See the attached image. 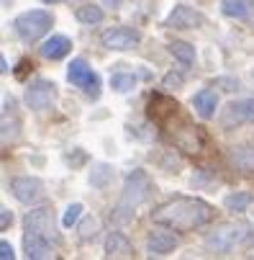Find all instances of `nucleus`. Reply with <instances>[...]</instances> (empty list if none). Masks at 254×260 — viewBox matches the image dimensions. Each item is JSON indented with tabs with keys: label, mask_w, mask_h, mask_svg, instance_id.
Here are the masks:
<instances>
[{
	"label": "nucleus",
	"mask_w": 254,
	"mask_h": 260,
	"mask_svg": "<svg viewBox=\"0 0 254 260\" xmlns=\"http://www.w3.org/2000/svg\"><path fill=\"white\" fill-rule=\"evenodd\" d=\"M213 219H216V209L210 204H205L203 199H193V196H175L152 211L154 224L175 230V232L200 230V227L210 224Z\"/></svg>",
	"instance_id": "f257e3e1"
},
{
	"label": "nucleus",
	"mask_w": 254,
	"mask_h": 260,
	"mask_svg": "<svg viewBox=\"0 0 254 260\" xmlns=\"http://www.w3.org/2000/svg\"><path fill=\"white\" fill-rule=\"evenodd\" d=\"M246 232L249 230L244 224H221L205 237V247L213 255H229L236 245H241L246 240Z\"/></svg>",
	"instance_id": "f03ea898"
},
{
	"label": "nucleus",
	"mask_w": 254,
	"mask_h": 260,
	"mask_svg": "<svg viewBox=\"0 0 254 260\" xmlns=\"http://www.w3.org/2000/svg\"><path fill=\"white\" fill-rule=\"evenodd\" d=\"M13 28H16V34L21 36L23 42H36L52 28V13H47L41 8L26 11V13H21L13 21Z\"/></svg>",
	"instance_id": "7ed1b4c3"
},
{
	"label": "nucleus",
	"mask_w": 254,
	"mask_h": 260,
	"mask_svg": "<svg viewBox=\"0 0 254 260\" xmlns=\"http://www.w3.org/2000/svg\"><path fill=\"white\" fill-rule=\"evenodd\" d=\"M154 191V185L149 180V175L144 170H134L129 178H126V185H123V199H121V206L126 209H136L139 204H144Z\"/></svg>",
	"instance_id": "20e7f679"
},
{
	"label": "nucleus",
	"mask_w": 254,
	"mask_h": 260,
	"mask_svg": "<svg viewBox=\"0 0 254 260\" xmlns=\"http://www.w3.org/2000/svg\"><path fill=\"white\" fill-rule=\"evenodd\" d=\"M241 124H254V98H241V101H231L219 116V126L221 129H236Z\"/></svg>",
	"instance_id": "39448f33"
},
{
	"label": "nucleus",
	"mask_w": 254,
	"mask_h": 260,
	"mask_svg": "<svg viewBox=\"0 0 254 260\" xmlns=\"http://www.w3.org/2000/svg\"><path fill=\"white\" fill-rule=\"evenodd\" d=\"M67 80L75 85V88H82L90 98H98L100 95V80L93 72V67L85 62V59H72L69 67H67Z\"/></svg>",
	"instance_id": "423d86ee"
},
{
	"label": "nucleus",
	"mask_w": 254,
	"mask_h": 260,
	"mask_svg": "<svg viewBox=\"0 0 254 260\" xmlns=\"http://www.w3.org/2000/svg\"><path fill=\"white\" fill-rule=\"evenodd\" d=\"M100 42L105 49H113V52H126L134 49L141 42V34L131 26H116V28H108L100 34Z\"/></svg>",
	"instance_id": "0eeeda50"
},
{
	"label": "nucleus",
	"mask_w": 254,
	"mask_h": 260,
	"mask_svg": "<svg viewBox=\"0 0 254 260\" xmlns=\"http://www.w3.org/2000/svg\"><path fill=\"white\" fill-rule=\"evenodd\" d=\"M57 101V85L49 80H36L26 88V103L31 111H47Z\"/></svg>",
	"instance_id": "6e6552de"
},
{
	"label": "nucleus",
	"mask_w": 254,
	"mask_h": 260,
	"mask_svg": "<svg viewBox=\"0 0 254 260\" xmlns=\"http://www.w3.org/2000/svg\"><path fill=\"white\" fill-rule=\"evenodd\" d=\"M11 193L21 204H36L44 196V183L33 175H18V178L11 180Z\"/></svg>",
	"instance_id": "1a4fd4ad"
},
{
	"label": "nucleus",
	"mask_w": 254,
	"mask_h": 260,
	"mask_svg": "<svg viewBox=\"0 0 254 260\" xmlns=\"http://www.w3.org/2000/svg\"><path fill=\"white\" fill-rule=\"evenodd\" d=\"M205 23V16L190 6H175L164 21L167 28H200Z\"/></svg>",
	"instance_id": "9d476101"
},
{
	"label": "nucleus",
	"mask_w": 254,
	"mask_h": 260,
	"mask_svg": "<svg viewBox=\"0 0 254 260\" xmlns=\"http://www.w3.org/2000/svg\"><path fill=\"white\" fill-rule=\"evenodd\" d=\"M23 224H26V230H31V232H41V235H47L52 242H59V235H57V230H54V219H52V211H49V209H33V211H28L26 219H23Z\"/></svg>",
	"instance_id": "9b49d317"
},
{
	"label": "nucleus",
	"mask_w": 254,
	"mask_h": 260,
	"mask_svg": "<svg viewBox=\"0 0 254 260\" xmlns=\"http://www.w3.org/2000/svg\"><path fill=\"white\" fill-rule=\"evenodd\" d=\"M205 142H208V137L203 134L200 126H183V129L175 134V144L183 152H188V155H198L203 147H205Z\"/></svg>",
	"instance_id": "f8f14e48"
},
{
	"label": "nucleus",
	"mask_w": 254,
	"mask_h": 260,
	"mask_svg": "<svg viewBox=\"0 0 254 260\" xmlns=\"http://www.w3.org/2000/svg\"><path fill=\"white\" fill-rule=\"evenodd\" d=\"M23 252L28 260H41V257H49L52 255V240L41 232H31L26 230L23 235Z\"/></svg>",
	"instance_id": "ddd939ff"
},
{
	"label": "nucleus",
	"mask_w": 254,
	"mask_h": 260,
	"mask_svg": "<svg viewBox=\"0 0 254 260\" xmlns=\"http://www.w3.org/2000/svg\"><path fill=\"white\" fill-rule=\"evenodd\" d=\"M177 114V103L167 95H152L149 101V116L157 124H167V119H172Z\"/></svg>",
	"instance_id": "4468645a"
},
{
	"label": "nucleus",
	"mask_w": 254,
	"mask_h": 260,
	"mask_svg": "<svg viewBox=\"0 0 254 260\" xmlns=\"http://www.w3.org/2000/svg\"><path fill=\"white\" fill-rule=\"evenodd\" d=\"M175 247H177V237H175L172 232L157 230V232H152V235L147 237V252H149V255H167V252H172Z\"/></svg>",
	"instance_id": "2eb2a0df"
},
{
	"label": "nucleus",
	"mask_w": 254,
	"mask_h": 260,
	"mask_svg": "<svg viewBox=\"0 0 254 260\" xmlns=\"http://www.w3.org/2000/svg\"><path fill=\"white\" fill-rule=\"evenodd\" d=\"M69 49H72V42L67 39V36H62V34H57V36H52V39H47L44 44H41V57L44 59H62V57H67L69 54Z\"/></svg>",
	"instance_id": "dca6fc26"
},
{
	"label": "nucleus",
	"mask_w": 254,
	"mask_h": 260,
	"mask_svg": "<svg viewBox=\"0 0 254 260\" xmlns=\"http://www.w3.org/2000/svg\"><path fill=\"white\" fill-rule=\"evenodd\" d=\"M105 255L108 257H131L134 255V247H131V242H129L126 235L111 232V235L105 237Z\"/></svg>",
	"instance_id": "f3484780"
},
{
	"label": "nucleus",
	"mask_w": 254,
	"mask_h": 260,
	"mask_svg": "<svg viewBox=\"0 0 254 260\" xmlns=\"http://www.w3.org/2000/svg\"><path fill=\"white\" fill-rule=\"evenodd\" d=\"M216 106H219V95H216L210 88H205V90L193 95V108L198 111L200 119H210L216 114Z\"/></svg>",
	"instance_id": "a211bd4d"
},
{
	"label": "nucleus",
	"mask_w": 254,
	"mask_h": 260,
	"mask_svg": "<svg viewBox=\"0 0 254 260\" xmlns=\"http://www.w3.org/2000/svg\"><path fill=\"white\" fill-rule=\"evenodd\" d=\"M221 11L229 18H246L251 13V0H224Z\"/></svg>",
	"instance_id": "6ab92c4d"
},
{
	"label": "nucleus",
	"mask_w": 254,
	"mask_h": 260,
	"mask_svg": "<svg viewBox=\"0 0 254 260\" xmlns=\"http://www.w3.org/2000/svg\"><path fill=\"white\" fill-rule=\"evenodd\" d=\"M170 52L175 54V59H180L183 64H193L195 62V47H190L188 42H172Z\"/></svg>",
	"instance_id": "aec40b11"
},
{
	"label": "nucleus",
	"mask_w": 254,
	"mask_h": 260,
	"mask_svg": "<svg viewBox=\"0 0 254 260\" xmlns=\"http://www.w3.org/2000/svg\"><path fill=\"white\" fill-rule=\"evenodd\" d=\"M134 85H136V78L131 72H113L111 75V88L118 93H129V90H134Z\"/></svg>",
	"instance_id": "412c9836"
},
{
	"label": "nucleus",
	"mask_w": 254,
	"mask_h": 260,
	"mask_svg": "<svg viewBox=\"0 0 254 260\" xmlns=\"http://www.w3.org/2000/svg\"><path fill=\"white\" fill-rule=\"evenodd\" d=\"M75 16H77V21H82V23H88V26L103 21V11H100L98 6H80V8L75 11Z\"/></svg>",
	"instance_id": "4be33fe9"
},
{
	"label": "nucleus",
	"mask_w": 254,
	"mask_h": 260,
	"mask_svg": "<svg viewBox=\"0 0 254 260\" xmlns=\"http://www.w3.org/2000/svg\"><path fill=\"white\" fill-rule=\"evenodd\" d=\"M251 204V196L249 193H231L224 199V206L229 211H246V206Z\"/></svg>",
	"instance_id": "5701e85b"
},
{
	"label": "nucleus",
	"mask_w": 254,
	"mask_h": 260,
	"mask_svg": "<svg viewBox=\"0 0 254 260\" xmlns=\"http://www.w3.org/2000/svg\"><path fill=\"white\" fill-rule=\"evenodd\" d=\"M111 175H113V170L108 168V165H98V168L93 170V175H90V183L95 185V188H103V185L111 180Z\"/></svg>",
	"instance_id": "b1692460"
},
{
	"label": "nucleus",
	"mask_w": 254,
	"mask_h": 260,
	"mask_svg": "<svg viewBox=\"0 0 254 260\" xmlns=\"http://www.w3.org/2000/svg\"><path fill=\"white\" fill-rule=\"evenodd\" d=\"M82 216V204H69L64 216H62V224L64 227H72V224H77V219Z\"/></svg>",
	"instance_id": "393cba45"
},
{
	"label": "nucleus",
	"mask_w": 254,
	"mask_h": 260,
	"mask_svg": "<svg viewBox=\"0 0 254 260\" xmlns=\"http://www.w3.org/2000/svg\"><path fill=\"white\" fill-rule=\"evenodd\" d=\"M80 232H82V240H90V237H95V232H98V219H88L85 224L80 227Z\"/></svg>",
	"instance_id": "a878e982"
},
{
	"label": "nucleus",
	"mask_w": 254,
	"mask_h": 260,
	"mask_svg": "<svg viewBox=\"0 0 254 260\" xmlns=\"http://www.w3.org/2000/svg\"><path fill=\"white\" fill-rule=\"evenodd\" d=\"M180 85H183V75L180 72H170L164 78V88H180Z\"/></svg>",
	"instance_id": "bb28decb"
},
{
	"label": "nucleus",
	"mask_w": 254,
	"mask_h": 260,
	"mask_svg": "<svg viewBox=\"0 0 254 260\" xmlns=\"http://www.w3.org/2000/svg\"><path fill=\"white\" fill-rule=\"evenodd\" d=\"M0 257H3V260H13L16 257V252H13V247H11V242H0Z\"/></svg>",
	"instance_id": "cd10ccee"
},
{
	"label": "nucleus",
	"mask_w": 254,
	"mask_h": 260,
	"mask_svg": "<svg viewBox=\"0 0 254 260\" xmlns=\"http://www.w3.org/2000/svg\"><path fill=\"white\" fill-rule=\"evenodd\" d=\"M13 221V216H11V211L8 209H0V230H8V224Z\"/></svg>",
	"instance_id": "c85d7f7f"
},
{
	"label": "nucleus",
	"mask_w": 254,
	"mask_h": 260,
	"mask_svg": "<svg viewBox=\"0 0 254 260\" xmlns=\"http://www.w3.org/2000/svg\"><path fill=\"white\" fill-rule=\"evenodd\" d=\"M0 72H3V75L8 72V62H6V59H0Z\"/></svg>",
	"instance_id": "c756f323"
},
{
	"label": "nucleus",
	"mask_w": 254,
	"mask_h": 260,
	"mask_svg": "<svg viewBox=\"0 0 254 260\" xmlns=\"http://www.w3.org/2000/svg\"><path fill=\"white\" fill-rule=\"evenodd\" d=\"M108 3H111V8H118V3H121V0H108Z\"/></svg>",
	"instance_id": "7c9ffc66"
},
{
	"label": "nucleus",
	"mask_w": 254,
	"mask_h": 260,
	"mask_svg": "<svg viewBox=\"0 0 254 260\" xmlns=\"http://www.w3.org/2000/svg\"><path fill=\"white\" fill-rule=\"evenodd\" d=\"M44 3H57V0H44Z\"/></svg>",
	"instance_id": "2f4dec72"
}]
</instances>
